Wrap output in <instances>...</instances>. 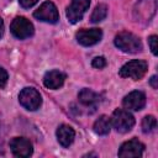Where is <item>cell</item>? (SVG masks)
<instances>
[{"instance_id": "6da1fadb", "label": "cell", "mask_w": 158, "mask_h": 158, "mask_svg": "<svg viewBox=\"0 0 158 158\" xmlns=\"http://www.w3.org/2000/svg\"><path fill=\"white\" fill-rule=\"evenodd\" d=\"M114 42L118 49L126 53H137L142 49L141 40L136 35L127 32V31H122L118 35H116Z\"/></svg>"}, {"instance_id": "7a4b0ae2", "label": "cell", "mask_w": 158, "mask_h": 158, "mask_svg": "<svg viewBox=\"0 0 158 158\" xmlns=\"http://www.w3.org/2000/svg\"><path fill=\"white\" fill-rule=\"evenodd\" d=\"M110 121L114 128L120 133H126L131 131V128L135 125V117L128 111L122 110V109L115 110Z\"/></svg>"}, {"instance_id": "3957f363", "label": "cell", "mask_w": 158, "mask_h": 158, "mask_svg": "<svg viewBox=\"0 0 158 158\" xmlns=\"http://www.w3.org/2000/svg\"><path fill=\"white\" fill-rule=\"evenodd\" d=\"M147 72V63L141 59H133L127 62L122 68L120 69L118 74L122 78H130L133 80H138L144 77Z\"/></svg>"}, {"instance_id": "277c9868", "label": "cell", "mask_w": 158, "mask_h": 158, "mask_svg": "<svg viewBox=\"0 0 158 158\" xmlns=\"http://www.w3.org/2000/svg\"><path fill=\"white\" fill-rule=\"evenodd\" d=\"M19 101L25 109H27L30 111H35L41 106L42 98H41L40 93L36 89L25 88V89L21 90V93L19 95Z\"/></svg>"}, {"instance_id": "5b68a950", "label": "cell", "mask_w": 158, "mask_h": 158, "mask_svg": "<svg viewBox=\"0 0 158 158\" xmlns=\"http://www.w3.org/2000/svg\"><path fill=\"white\" fill-rule=\"evenodd\" d=\"M10 30H11V33L19 40H25L33 35V25L26 17H22V16L14 19V21L11 22Z\"/></svg>"}, {"instance_id": "8992f818", "label": "cell", "mask_w": 158, "mask_h": 158, "mask_svg": "<svg viewBox=\"0 0 158 158\" xmlns=\"http://www.w3.org/2000/svg\"><path fill=\"white\" fill-rule=\"evenodd\" d=\"M33 16L41 21L49 22V23H56L59 20V14L56 7V5L51 1H44L35 12Z\"/></svg>"}, {"instance_id": "52a82bcc", "label": "cell", "mask_w": 158, "mask_h": 158, "mask_svg": "<svg viewBox=\"0 0 158 158\" xmlns=\"http://www.w3.org/2000/svg\"><path fill=\"white\" fill-rule=\"evenodd\" d=\"M90 0H72L70 5L67 7V17L69 22L77 23L80 21L85 14V11L89 9Z\"/></svg>"}, {"instance_id": "ba28073f", "label": "cell", "mask_w": 158, "mask_h": 158, "mask_svg": "<svg viewBox=\"0 0 158 158\" xmlns=\"http://www.w3.org/2000/svg\"><path fill=\"white\" fill-rule=\"evenodd\" d=\"M10 148H11V152L14 153V156L21 157V158L30 157L32 154V152H33L32 143L25 137H15V138H12L10 141Z\"/></svg>"}, {"instance_id": "9c48e42d", "label": "cell", "mask_w": 158, "mask_h": 158, "mask_svg": "<svg viewBox=\"0 0 158 158\" xmlns=\"http://www.w3.org/2000/svg\"><path fill=\"white\" fill-rule=\"evenodd\" d=\"M101 37H102V32L100 28H90V30L83 28L75 33V38L78 43L86 46V47L98 43L101 40Z\"/></svg>"}, {"instance_id": "30bf717a", "label": "cell", "mask_w": 158, "mask_h": 158, "mask_svg": "<svg viewBox=\"0 0 158 158\" xmlns=\"http://www.w3.org/2000/svg\"><path fill=\"white\" fill-rule=\"evenodd\" d=\"M144 151L143 143H141L138 139L133 138L127 142H125L120 149H118V157L121 158H131V157H141Z\"/></svg>"}, {"instance_id": "8fae6325", "label": "cell", "mask_w": 158, "mask_h": 158, "mask_svg": "<svg viewBox=\"0 0 158 158\" xmlns=\"http://www.w3.org/2000/svg\"><path fill=\"white\" fill-rule=\"evenodd\" d=\"M122 104L128 110H133V111L142 110L146 105V95L142 91H138V90L131 91L128 95H126L123 98Z\"/></svg>"}, {"instance_id": "7c38bea8", "label": "cell", "mask_w": 158, "mask_h": 158, "mask_svg": "<svg viewBox=\"0 0 158 158\" xmlns=\"http://www.w3.org/2000/svg\"><path fill=\"white\" fill-rule=\"evenodd\" d=\"M65 80V74L59 70H49L44 74L43 84L48 89H58L63 85Z\"/></svg>"}, {"instance_id": "4fadbf2b", "label": "cell", "mask_w": 158, "mask_h": 158, "mask_svg": "<svg viewBox=\"0 0 158 158\" xmlns=\"http://www.w3.org/2000/svg\"><path fill=\"white\" fill-rule=\"evenodd\" d=\"M74 137H75V132H74V130L70 126H68V125H60L57 128V139H58V142H59L60 146L69 147L73 143Z\"/></svg>"}, {"instance_id": "5bb4252c", "label": "cell", "mask_w": 158, "mask_h": 158, "mask_svg": "<svg viewBox=\"0 0 158 158\" xmlns=\"http://www.w3.org/2000/svg\"><path fill=\"white\" fill-rule=\"evenodd\" d=\"M78 98H79V101L85 106H95L100 101L99 94H96L95 91H93L90 89H83L79 93Z\"/></svg>"}, {"instance_id": "9a60e30c", "label": "cell", "mask_w": 158, "mask_h": 158, "mask_svg": "<svg viewBox=\"0 0 158 158\" xmlns=\"http://www.w3.org/2000/svg\"><path fill=\"white\" fill-rule=\"evenodd\" d=\"M94 131H95V133H98V135H100V136H105V135H107L109 132H110V130H111V121H110V118L107 117V116H105V115H101L95 122H94Z\"/></svg>"}, {"instance_id": "2e32d148", "label": "cell", "mask_w": 158, "mask_h": 158, "mask_svg": "<svg viewBox=\"0 0 158 158\" xmlns=\"http://www.w3.org/2000/svg\"><path fill=\"white\" fill-rule=\"evenodd\" d=\"M106 15H107V6H106L105 4H99V5L94 9L90 20H91V22L96 23V22L102 21V20L106 17Z\"/></svg>"}, {"instance_id": "e0dca14e", "label": "cell", "mask_w": 158, "mask_h": 158, "mask_svg": "<svg viewBox=\"0 0 158 158\" xmlns=\"http://www.w3.org/2000/svg\"><path fill=\"white\" fill-rule=\"evenodd\" d=\"M156 127H157V120H156L154 116L148 115V116H146V117L142 120V131H143L144 133L152 132Z\"/></svg>"}, {"instance_id": "ac0fdd59", "label": "cell", "mask_w": 158, "mask_h": 158, "mask_svg": "<svg viewBox=\"0 0 158 158\" xmlns=\"http://www.w3.org/2000/svg\"><path fill=\"white\" fill-rule=\"evenodd\" d=\"M91 65H93L94 68L101 69V68H104V67L106 65V59H105L104 57H95V58L93 59V62H91Z\"/></svg>"}, {"instance_id": "d6986e66", "label": "cell", "mask_w": 158, "mask_h": 158, "mask_svg": "<svg viewBox=\"0 0 158 158\" xmlns=\"http://www.w3.org/2000/svg\"><path fill=\"white\" fill-rule=\"evenodd\" d=\"M157 36L156 35H153V36H151L149 38H148V43H149V47H151V51H152V53L156 56L157 54Z\"/></svg>"}, {"instance_id": "ffe728a7", "label": "cell", "mask_w": 158, "mask_h": 158, "mask_svg": "<svg viewBox=\"0 0 158 158\" xmlns=\"http://www.w3.org/2000/svg\"><path fill=\"white\" fill-rule=\"evenodd\" d=\"M6 83H7V73L4 68L0 67V89L4 88L6 85Z\"/></svg>"}, {"instance_id": "44dd1931", "label": "cell", "mask_w": 158, "mask_h": 158, "mask_svg": "<svg viewBox=\"0 0 158 158\" xmlns=\"http://www.w3.org/2000/svg\"><path fill=\"white\" fill-rule=\"evenodd\" d=\"M20 1V5L25 9H28V7H32L38 0H19Z\"/></svg>"}, {"instance_id": "7402d4cb", "label": "cell", "mask_w": 158, "mask_h": 158, "mask_svg": "<svg viewBox=\"0 0 158 158\" xmlns=\"http://www.w3.org/2000/svg\"><path fill=\"white\" fill-rule=\"evenodd\" d=\"M157 75H153L152 78H151V80H149V83H151V85L153 86V89H157L158 88V84H157Z\"/></svg>"}, {"instance_id": "603a6c76", "label": "cell", "mask_w": 158, "mask_h": 158, "mask_svg": "<svg viewBox=\"0 0 158 158\" xmlns=\"http://www.w3.org/2000/svg\"><path fill=\"white\" fill-rule=\"evenodd\" d=\"M2 33H4V21H2V19L0 17V37L2 36Z\"/></svg>"}]
</instances>
